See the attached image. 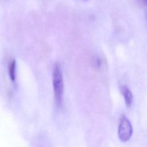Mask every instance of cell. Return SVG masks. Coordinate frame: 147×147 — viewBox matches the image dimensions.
<instances>
[{
    "mask_svg": "<svg viewBox=\"0 0 147 147\" xmlns=\"http://www.w3.org/2000/svg\"><path fill=\"white\" fill-rule=\"evenodd\" d=\"M118 137L122 142L130 140L133 133V128L129 120L125 117L121 118L118 126Z\"/></svg>",
    "mask_w": 147,
    "mask_h": 147,
    "instance_id": "7a4b0ae2",
    "label": "cell"
},
{
    "mask_svg": "<svg viewBox=\"0 0 147 147\" xmlns=\"http://www.w3.org/2000/svg\"><path fill=\"white\" fill-rule=\"evenodd\" d=\"M9 74L11 80L14 81L16 79V63L14 60H12L10 61L8 65Z\"/></svg>",
    "mask_w": 147,
    "mask_h": 147,
    "instance_id": "277c9868",
    "label": "cell"
},
{
    "mask_svg": "<svg viewBox=\"0 0 147 147\" xmlns=\"http://www.w3.org/2000/svg\"><path fill=\"white\" fill-rule=\"evenodd\" d=\"M52 83L55 99L57 105H60L63 97L64 82L60 65L55 63L52 71Z\"/></svg>",
    "mask_w": 147,
    "mask_h": 147,
    "instance_id": "6da1fadb",
    "label": "cell"
},
{
    "mask_svg": "<svg viewBox=\"0 0 147 147\" xmlns=\"http://www.w3.org/2000/svg\"><path fill=\"white\" fill-rule=\"evenodd\" d=\"M121 90L127 106H131L133 102V95L130 90L126 86H123Z\"/></svg>",
    "mask_w": 147,
    "mask_h": 147,
    "instance_id": "3957f363",
    "label": "cell"
},
{
    "mask_svg": "<svg viewBox=\"0 0 147 147\" xmlns=\"http://www.w3.org/2000/svg\"><path fill=\"white\" fill-rule=\"evenodd\" d=\"M94 63H95V66L96 67H99L100 65L102 64V62L99 58H96L94 60Z\"/></svg>",
    "mask_w": 147,
    "mask_h": 147,
    "instance_id": "5b68a950",
    "label": "cell"
},
{
    "mask_svg": "<svg viewBox=\"0 0 147 147\" xmlns=\"http://www.w3.org/2000/svg\"><path fill=\"white\" fill-rule=\"evenodd\" d=\"M142 1L144 2V3L145 5L146 3V0H142Z\"/></svg>",
    "mask_w": 147,
    "mask_h": 147,
    "instance_id": "8992f818",
    "label": "cell"
}]
</instances>
